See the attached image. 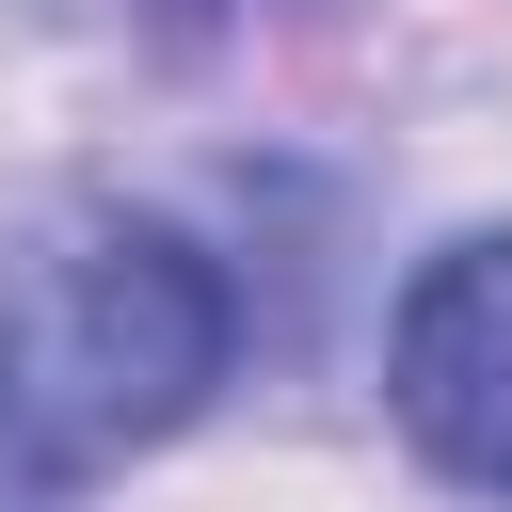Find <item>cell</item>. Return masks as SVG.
I'll use <instances>...</instances> for the list:
<instances>
[{"instance_id": "cell-2", "label": "cell", "mask_w": 512, "mask_h": 512, "mask_svg": "<svg viewBox=\"0 0 512 512\" xmlns=\"http://www.w3.org/2000/svg\"><path fill=\"white\" fill-rule=\"evenodd\" d=\"M384 400H400V432H416L464 496H512V224L448 240V256L400 288V320H384Z\"/></svg>"}, {"instance_id": "cell-1", "label": "cell", "mask_w": 512, "mask_h": 512, "mask_svg": "<svg viewBox=\"0 0 512 512\" xmlns=\"http://www.w3.org/2000/svg\"><path fill=\"white\" fill-rule=\"evenodd\" d=\"M240 352V288L144 224V208H80L32 256H0V480H96L128 448H160Z\"/></svg>"}]
</instances>
